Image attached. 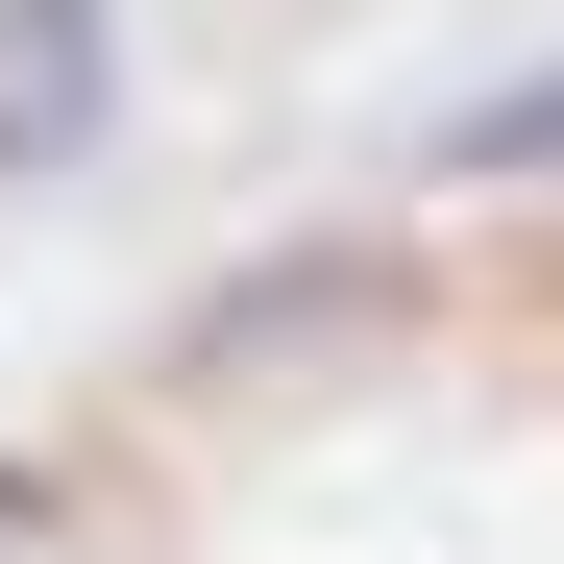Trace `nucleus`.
I'll use <instances>...</instances> for the list:
<instances>
[{
    "label": "nucleus",
    "instance_id": "nucleus-1",
    "mask_svg": "<svg viewBox=\"0 0 564 564\" xmlns=\"http://www.w3.org/2000/svg\"><path fill=\"white\" fill-rule=\"evenodd\" d=\"M99 123V0H0V148H74Z\"/></svg>",
    "mask_w": 564,
    "mask_h": 564
}]
</instances>
